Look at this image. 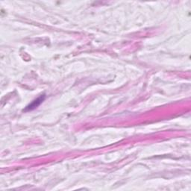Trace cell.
Returning a JSON list of instances; mask_svg holds the SVG:
<instances>
[{
  "label": "cell",
  "instance_id": "obj_1",
  "mask_svg": "<svg viewBox=\"0 0 191 191\" xmlns=\"http://www.w3.org/2000/svg\"><path fill=\"white\" fill-rule=\"evenodd\" d=\"M44 98H45V96H44V95H43V96H41L40 98H38L37 99L34 100L32 104L29 105L28 107L26 108L25 111H31V110H33L34 108H37V106H39L40 104V103L44 100Z\"/></svg>",
  "mask_w": 191,
  "mask_h": 191
}]
</instances>
